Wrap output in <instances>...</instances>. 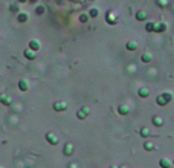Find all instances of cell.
Returning a JSON list of instances; mask_svg holds the SVG:
<instances>
[{"label": "cell", "instance_id": "25", "mask_svg": "<svg viewBox=\"0 0 174 168\" xmlns=\"http://www.w3.org/2000/svg\"><path fill=\"white\" fill-rule=\"evenodd\" d=\"M159 5H160V6H165V5H167V0H159Z\"/></svg>", "mask_w": 174, "mask_h": 168}, {"label": "cell", "instance_id": "14", "mask_svg": "<svg viewBox=\"0 0 174 168\" xmlns=\"http://www.w3.org/2000/svg\"><path fill=\"white\" fill-rule=\"evenodd\" d=\"M72 151H73V145L72 144H66V148H64V154H72Z\"/></svg>", "mask_w": 174, "mask_h": 168}, {"label": "cell", "instance_id": "9", "mask_svg": "<svg viewBox=\"0 0 174 168\" xmlns=\"http://www.w3.org/2000/svg\"><path fill=\"white\" fill-rule=\"evenodd\" d=\"M18 89H20L21 92H26V90H28V83H26L25 80H21V81L18 83Z\"/></svg>", "mask_w": 174, "mask_h": 168}, {"label": "cell", "instance_id": "26", "mask_svg": "<svg viewBox=\"0 0 174 168\" xmlns=\"http://www.w3.org/2000/svg\"><path fill=\"white\" fill-rule=\"evenodd\" d=\"M18 2H20V3H21V2H23V3H25V2H26V0H18Z\"/></svg>", "mask_w": 174, "mask_h": 168}, {"label": "cell", "instance_id": "10", "mask_svg": "<svg viewBox=\"0 0 174 168\" xmlns=\"http://www.w3.org/2000/svg\"><path fill=\"white\" fill-rule=\"evenodd\" d=\"M157 104H159V105H165V104H168V101H167V98H165L163 95H159V96H157Z\"/></svg>", "mask_w": 174, "mask_h": 168}, {"label": "cell", "instance_id": "21", "mask_svg": "<svg viewBox=\"0 0 174 168\" xmlns=\"http://www.w3.org/2000/svg\"><path fill=\"white\" fill-rule=\"evenodd\" d=\"M162 95H163V96L167 98V101H168V102H170V101L173 100V95H171L170 92H165V93H162Z\"/></svg>", "mask_w": 174, "mask_h": 168}, {"label": "cell", "instance_id": "4", "mask_svg": "<svg viewBox=\"0 0 174 168\" xmlns=\"http://www.w3.org/2000/svg\"><path fill=\"white\" fill-rule=\"evenodd\" d=\"M138 93H139V96H140V98H147V96L150 95V90H148L147 87H139Z\"/></svg>", "mask_w": 174, "mask_h": 168}, {"label": "cell", "instance_id": "29", "mask_svg": "<svg viewBox=\"0 0 174 168\" xmlns=\"http://www.w3.org/2000/svg\"><path fill=\"white\" fill-rule=\"evenodd\" d=\"M122 168H125V167H122Z\"/></svg>", "mask_w": 174, "mask_h": 168}, {"label": "cell", "instance_id": "13", "mask_svg": "<svg viewBox=\"0 0 174 168\" xmlns=\"http://www.w3.org/2000/svg\"><path fill=\"white\" fill-rule=\"evenodd\" d=\"M136 18L140 20V21H144V20L147 18V12H145V11H139V12L136 14Z\"/></svg>", "mask_w": 174, "mask_h": 168}, {"label": "cell", "instance_id": "15", "mask_svg": "<svg viewBox=\"0 0 174 168\" xmlns=\"http://www.w3.org/2000/svg\"><path fill=\"white\" fill-rule=\"evenodd\" d=\"M25 57H26L28 60H34V58H35V55L31 52V49H26V50H25Z\"/></svg>", "mask_w": 174, "mask_h": 168}, {"label": "cell", "instance_id": "24", "mask_svg": "<svg viewBox=\"0 0 174 168\" xmlns=\"http://www.w3.org/2000/svg\"><path fill=\"white\" fill-rule=\"evenodd\" d=\"M37 12H38V14H43V12H44V8H41V6H40V8L37 9Z\"/></svg>", "mask_w": 174, "mask_h": 168}, {"label": "cell", "instance_id": "11", "mask_svg": "<svg viewBox=\"0 0 174 168\" xmlns=\"http://www.w3.org/2000/svg\"><path fill=\"white\" fill-rule=\"evenodd\" d=\"M125 48L128 50H136V48H138V44L135 43V41H128L127 44H125Z\"/></svg>", "mask_w": 174, "mask_h": 168}, {"label": "cell", "instance_id": "7", "mask_svg": "<svg viewBox=\"0 0 174 168\" xmlns=\"http://www.w3.org/2000/svg\"><path fill=\"white\" fill-rule=\"evenodd\" d=\"M140 60H142L144 63H150V61H151V54H148V52H145V54H142V57H140Z\"/></svg>", "mask_w": 174, "mask_h": 168}, {"label": "cell", "instance_id": "23", "mask_svg": "<svg viewBox=\"0 0 174 168\" xmlns=\"http://www.w3.org/2000/svg\"><path fill=\"white\" fill-rule=\"evenodd\" d=\"M0 100H2V102H5V104H9L11 101L6 98V95H0Z\"/></svg>", "mask_w": 174, "mask_h": 168}, {"label": "cell", "instance_id": "20", "mask_svg": "<svg viewBox=\"0 0 174 168\" xmlns=\"http://www.w3.org/2000/svg\"><path fill=\"white\" fill-rule=\"evenodd\" d=\"M144 147H145V150H153V148H154V145H153V144H151V142H145V145H144Z\"/></svg>", "mask_w": 174, "mask_h": 168}, {"label": "cell", "instance_id": "5", "mask_svg": "<svg viewBox=\"0 0 174 168\" xmlns=\"http://www.w3.org/2000/svg\"><path fill=\"white\" fill-rule=\"evenodd\" d=\"M159 165H160L162 168H170L171 167V162H170L167 157H162V159L159 161Z\"/></svg>", "mask_w": 174, "mask_h": 168}, {"label": "cell", "instance_id": "2", "mask_svg": "<svg viewBox=\"0 0 174 168\" xmlns=\"http://www.w3.org/2000/svg\"><path fill=\"white\" fill-rule=\"evenodd\" d=\"M87 115H89V109H87V107H83V109L78 110V113H76V116L80 118V119H84Z\"/></svg>", "mask_w": 174, "mask_h": 168}, {"label": "cell", "instance_id": "3", "mask_svg": "<svg viewBox=\"0 0 174 168\" xmlns=\"http://www.w3.org/2000/svg\"><path fill=\"white\" fill-rule=\"evenodd\" d=\"M53 110H57V112H64V110H66V104H64V102H55V104H53Z\"/></svg>", "mask_w": 174, "mask_h": 168}, {"label": "cell", "instance_id": "8", "mask_svg": "<svg viewBox=\"0 0 174 168\" xmlns=\"http://www.w3.org/2000/svg\"><path fill=\"white\" fill-rule=\"evenodd\" d=\"M153 124L157 125V127H160V125H163V119H162L160 116H154L153 118Z\"/></svg>", "mask_w": 174, "mask_h": 168}, {"label": "cell", "instance_id": "17", "mask_svg": "<svg viewBox=\"0 0 174 168\" xmlns=\"http://www.w3.org/2000/svg\"><path fill=\"white\" fill-rule=\"evenodd\" d=\"M165 29H167V25H163V23L157 25V28H156V31H157V32H162V31H165Z\"/></svg>", "mask_w": 174, "mask_h": 168}, {"label": "cell", "instance_id": "27", "mask_svg": "<svg viewBox=\"0 0 174 168\" xmlns=\"http://www.w3.org/2000/svg\"><path fill=\"white\" fill-rule=\"evenodd\" d=\"M110 168H118V167H115V165H112V167H110Z\"/></svg>", "mask_w": 174, "mask_h": 168}, {"label": "cell", "instance_id": "30", "mask_svg": "<svg viewBox=\"0 0 174 168\" xmlns=\"http://www.w3.org/2000/svg\"><path fill=\"white\" fill-rule=\"evenodd\" d=\"M173 164H174V162H173Z\"/></svg>", "mask_w": 174, "mask_h": 168}, {"label": "cell", "instance_id": "6", "mask_svg": "<svg viewBox=\"0 0 174 168\" xmlns=\"http://www.w3.org/2000/svg\"><path fill=\"white\" fill-rule=\"evenodd\" d=\"M29 49L37 52V50L40 49V43H38L37 40H31V41H29Z\"/></svg>", "mask_w": 174, "mask_h": 168}, {"label": "cell", "instance_id": "12", "mask_svg": "<svg viewBox=\"0 0 174 168\" xmlns=\"http://www.w3.org/2000/svg\"><path fill=\"white\" fill-rule=\"evenodd\" d=\"M118 112H119L121 115H127V113L130 112V109H128L127 105H119V109H118Z\"/></svg>", "mask_w": 174, "mask_h": 168}, {"label": "cell", "instance_id": "19", "mask_svg": "<svg viewBox=\"0 0 174 168\" xmlns=\"http://www.w3.org/2000/svg\"><path fill=\"white\" fill-rule=\"evenodd\" d=\"M140 134H142V136H144V138H147V136H148V134H150V130H148V128H145V127H144V128H142V130H140Z\"/></svg>", "mask_w": 174, "mask_h": 168}, {"label": "cell", "instance_id": "16", "mask_svg": "<svg viewBox=\"0 0 174 168\" xmlns=\"http://www.w3.org/2000/svg\"><path fill=\"white\" fill-rule=\"evenodd\" d=\"M157 25L154 21H151V23H147V31H156Z\"/></svg>", "mask_w": 174, "mask_h": 168}, {"label": "cell", "instance_id": "28", "mask_svg": "<svg viewBox=\"0 0 174 168\" xmlns=\"http://www.w3.org/2000/svg\"><path fill=\"white\" fill-rule=\"evenodd\" d=\"M29 2H37V0H29Z\"/></svg>", "mask_w": 174, "mask_h": 168}, {"label": "cell", "instance_id": "1", "mask_svg": "<svg viewBox=\"0 0 174 168\" xmlns=\"http://www.w3.org/2000/svg\"><path fill=\"white\" fill-rule=\"evenodd\" d=\"M46 139H48V142H49L51 145H57V144H58V138H57L53 133H48L46 134Z\"/></svg>", "mask_w": 174, "mask_h": 168}, {"label": "cell", "instance_id": "22", "mask_svg": "<svg viewBox=\"0 0 174 168\" xmlns=\"http://www.w3.org/2000/svg\"><path fill=\"white\" fill-rule=\"evenodd\" d=\"M98 14H99V12H98V9H96V8L90 9V17H98Z\"/></svg>", "mask_w": 174, "mask_h": 168}, {"label": "cell", "instance_id": "18", "mask_svg": "<svg viewBox=\"0 0 174 168\" xmlns=\"http://www.w3.org/2000/svg\"><path fill=\"white\" fill-rule=\"evenodd\" d=\"M18 21H26L28 20V14H18Z\"/></svg>", "mask_w": 174, "mask_h": 168}]
</instances>
